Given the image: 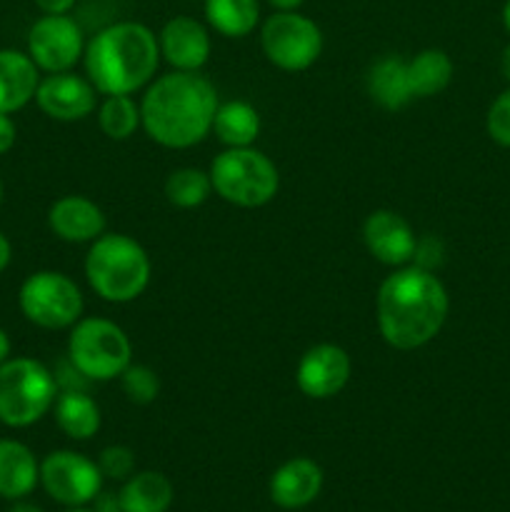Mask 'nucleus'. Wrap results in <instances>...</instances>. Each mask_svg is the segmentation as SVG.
Here are the masks:
<instances>
[{
  "mask_svg": "<svg viewBox=\"0 0 510 512\" xmlns=\"http://www.w3.org/2000/svg\"><path fill=\"white\" fill-rule=\"evenodd\" d=\"M40 85V70L28 53L3 48L0 50V113L10 115L23 110L35 100Z\"/></svg>",
  "mask_w": 510,
  "mask_h": 512,
  "instance_id": "a211bd4d",
  "label": "nucleus"
},
{
  "mask_svg": "<svg viewBox=\"0 0 510 512\" xmlns=\"http://www.w3.org/2000/svg\"><path fill=\"white\" fill-rule=\"evenodd\" d=\"M68 512H95V510H90V508H70Z\"/></svg>",
  "mask_w": 510,
  "mask_h": 512,
  "instance_id": "a19ab883",
  "label": "nucleus"
},
{
  "mask_svg": "<svg viewBox=\"0 0 510 512\" xmlns=\"http://www.w3.org/2000/svg\"><path fill=\"white\" fill-rule=\"evenodd\" d=\"M453 73V60L440 48H425L408 60V78L415 98H433L443 93L453 80Z\"/></svg>",
  "mask_w": 510,
  "mask_h": 512,
  "instance_id": "393cba45",
  "label": "nucleus"
},
{
  "mask_svg": "<svg viewBox=\"0 0 510 512\" xmlns=\"http://www.w3.org/2000/svg\"><path fill=\"white\" fill-rule=\"evenodd\" d=\"M93 510L95 512H123V508H120V495L100 490L93 500Z\"/></svg>",
  "mask_w": 510,
  "mask_h": 512,
  "instance_id": "72a5a7b5",
  "label": "nucleus"
},
{
  "mask_svg": "<svg viewBox=\"0 0 510 512\" xmlns=\"http://www.w3.org/2000/svg\"><path fill=\"white\" fill-rule=\"evenodd\" d=\"M98 463L75 450H55L40 463V485L45 493L68 508H85L103 490Z\"/></svg>",
  "mask_w": 510,
  "mask_h": 512,
  "instance_id": "9d476101",
  "label": "nucleus"
},
{
  "mask_svg": "<svg viewBox=\"0 0 510 512\" xmlns=\"http://www.w3.org/2000/svg\"><path fill=\"white\" fill-rule=\"evenodd\" d=\"M120 388L133 405H150L160 395V378L150 365L130 363L120 375Z\"/></svg>",
  "mask_w": 510,
  "mask_h": 512,
  "instance_id": "cd10ccee",
  "label": "nucleus"
},
{
  "mask_svg": "<svg viewBox=\"0 0 510 512\" xmlns=\"http://www.w3.org/2000/svg\"><path fill=\"white\" fill-rule=\"evenodd\" d=\"M0 203H3V180H0Z\"/></svg>",
  "mask_w": 510,
  "mask_h": 512,
  "instance_id": "79ce46f5",
  "label": "nucleus"
},
{
  "mask_svg": "<svg viewBox=\"0 0 510 512\" xmlns=\"http://www.w3.org/2000/svg\"><path fill=\"white\" fill-rule=\"evenodd\" d=\"M55 423L70 440H90L103 425L100 405L85 390H63L53 405Z\"/></svg>",
  "mask_w": 510,
  "mask_h": 512,
  "instance_id": "412c9836",
  "label": "nucleus"
},
{
  "mask_svg": "<svg viewBox=\"0 0 510 512\" xmlns=\"http://www.w3.org/2000/svg\"><path fill=\"white\" fill-rule=\"evenodd\" d=\"M445 260V248L435 235H425V238H418V245H415L413 265L425 270H438Z\"/></svg>",
  "mask_w": 510,
  "mask_h": 512,
  "instance_id": "7c9ffc66",
  "label": "nucleus"
},
{
  "mask_svg": "<svg viewBox=\"0 0 510 512\" xmlns=\"http://www.w3.org/2000/svg\"><path fill=\"white\" fill-rule=\"evenodd\" d=\"M98 95L100 93L90 83L88 75L68 70V73H50L40 78L35 103L50 120L78 123L98 110Z\"/></svg>",
  "mask_w": 510,
  "mask_h": 512,
  "instance_id": "ddd939ff",
  "label": "nucleus"
},
{
  "mask_svg": "<svg viewBox=\"0 0 510 512\" xmlns=\"http://www.w3.org/2000/svg\"><path fill=\"white\" fill-rule=\"evenodd\" d=\"M500 70H503L505 80H510V45L503 50V58H500Z\"/></svg>",
  "mask_w": 510,
  "mask_h": 512,
  "instance_id": "4c0bfd02",
  "label": "nucleus"
},
{
  "mask_svg": "<svg viewBox=\"0 0 510 512\" xmlns=\"http://www.w3.org/2000/svg\"><path fill=\"white\" fill-rule=\"evenodd\" d=\"M118 495L123 512H168L175 490L163 473L143 470V473L130 475Z\"/></svg>",
  "mask_w": 510,
  "mask_h": 512,
  "instance_id": "4be33fe9",
  "label": "nucleus"
},
{
  "mask_svg": "<svg viewBox=\"0 0 510 512\" xmlns=\"http://www.w3.org/2000/svg\"><path fill=\"white\" fill-rule=\"evenodd\" d=\"M98 125L105 138L128 140L135 130L143 128L140 123V103H135L133 95H103V103H98Z\"/></svg>",
  "mask_w": 510,
  "mask_h": 512,
  "instance_id": "bb28decb",
  "label": "nucleus"
},
{
  "mask_svg": "<svg viewBox=\"0 0 510 512\" xmlns=\"http://www.w3.org/2000/svg\"><path fill=\"white\" fill-rule=\"evenodd\" d=\"M60 388L53 370L35 358H8L0 365V423L30 428L53 410Z\"/></svg>",
  "mask_w": 510,
  "mask_h": 512,
  "instance_id": "423d86ee",
  "label": "nucleus"
},
{
  "mask_svg": "<svg viewBox=\"0 0 510 512\" xmlns=\"http://www.w3.org/2000/svg\"><path fill=\"white\" fill-rule=\"evenodd\" d=\"M158 45L160 58L173 70H183V73H200L213 50L210 30L190 15L170 18L158 33Z\"/></svg>",
  "mask_w": 510,
  "mask_h": 512,
  "instance_id": "2eb2a0df",
  "label": "nucleus"
},
{
  "mask_svg": "<svg viewBox=\"0 0 510 512\" xmlns=\"http://www.w3.org/2000/svg\"><path fill=\"white\" fill-rule=\"evenodd\" d=\"M163 190L170 205H175L180 210H193L200 208L213 195V183H210L208 170L185 165V168H175L165 178Z\"/></svg>",
  "mask_w": 510,
  "mask_h": 512,
  "instance_id": "a878e982",
  "label": "nucleus"
},
{
  "mask_svg": "<svg viewBox=\"0 0 510 512\" xmlns=\"http://www.w3.org/2000/svg\"><path fill=\"white\" fill-rule=\"evenodd\" d=\"M43 15H68L75 8V0H33Z\"/></svg>",
  "mask_w": 510,
  "mask_h": 512,
  "instance_id": "473e14b6",
  "label": "nucleus"
},
{
  "mask_svg": "<svg viewBox=\"0 0 510 512\" xmlns=\"http://www.w3.org/2000/svg\"><path fill=\"white\" fill-rule=\"evenodd\" d=\"M448 310V290L438 275L413 263L395 268L380 283L375 298L380 338L403 353L433 343L448 320Z\"/></svg>",
  "mask_w": 510,
  "mask_h": 512,
  "instance_id": "f257e3e1",
  "label": "nucleus"
},
{
  "mask_svg": "<svg viewBox=\"0 0 510 512\" xmlns=\"http://www.w3.org/2000/svg\"><path fill=\"white\" fill-rule=\"evenodd\" d=\"M8 512H45V510L38 508V505H33V503H15Z\"/></svg>",
  "mask_w": 510,
  "mask_h": 512,
  "instance_id": "58836bf2",
  "label": "nucleus"
},
{
  "mask_svg": "<svg viewBox=\"0 0 510 512\" xmlns=\"http://www.w3.org/2000/svg\"><path fill=\"white\" fill-rule=\"evenodd\" d=\"M158 35L138 20L105 25L85 43V75L100 95H133L148 88L160 65Z\"/></svg>",
  "mask_w": 510,
  "mask_h": 512,
  "instance_id": "7ed1b4c3",
  "label": "nucleus"
},
{
  "mask_svg": "<svg viewBox=\"0 0 510 512\" xmlns=\"http://www.w3.org/2000/svg\"><path fill=\"white\" fill-rule=\"evenodd\" d=\"M213 193L235 208H263L278 195L280 173L258 148H225L210 163Z\"/></svg>",
  "mask_w": 510,
  "mask_h": 512,
  "instance_id": "39448f33",
  "label": "nucleus"
},
{
  "mask_svg": "<svg viewBox=\"0 0 510 512\" xmlns=\"http://www.w3.org/2000/svg\"><path fill=\"white\" fill-rule=\"evenodd\" d=\"M40 483V463L20 440H0V498L23 500Z\"/></svg>",
  "mask_w": 510,
  "mask_h": 512,
  "instance_id": "aec40b11",
  "label": "nucleus"
},
{
  "mask_svg": "<svg viewBox=\"0 0 510 512\" xmlns=\"http://www.w3.org/2000/svg\"><path fill=\"white\" fill-rule=\"evenodd\" d=\"M353 375L348 350L335 343H318L303 353L295 368V385L310 400H330L345 390Z\"/></svg>",
  "mask_w": 510,
  "mask_h": 512,
  "instance_id": "f8f14e48",
  "label": "nucleus"
},
{
  "mask_svg": "<svg viewBox=\"0 0 510 512\" xmlns=\"http://www.w3.org/2000/svg\"><path fill=\"white\" fill-rule=\"evenodd\" d=\"M203 3H205V0H203Z\"/></svg>",
  "mask_w": 510,
  "mask_h": 512,
  "instance_id": "37998d69",
  "label": "nucleus"
},
{
  "mask_svg": "<svg viewBox=\"0 0 510 512\" xmlns=\"http://www.w3.org/2000/svg\"><path fill=\"white\" fill-rule=\"evenodd\" d=\"M48 225L63 243H93L105 233L103 208L85 195H63L48 210Z\"/></svg>",
  "mask_w": 510,
  "mask_h": 512,
  "instance_id": "dca6fc26",
  "label": "nucleus"
},
{
  "mask_svg": "<svg viewBox=\"0 0 510 512\" xmlns=\"http://www.w3.org/2000/svg\"><path fill=\"white\" fill-rule=\"evenodd\" d=\"M10 358V338L3 328H0V365Z\"/></svg>",
  "mask_w": 510,
  "mask_h": 512,
  "instance_id": "e433bc0d",
  "label": "nucleus"
},
{
  "mask_svg": "<svg viewBox=\"0 0 510 512\" xmlns=\"http://www.w3.org/2000/svg\"><path fill=\"white\" fill-rule=\"evenodd\" d=\"M85 33L70 15H43L28 30V55L43 73H68L83 60Z\"/></svg>",
  "mask_w": 510,
  "mask_h": 512,
  "instance_id": "9b49d317",
  "label": "nucleus"
},
{
  "mask_svg": "<svg viewBox=\"0 0 510 512\" xmlns=\"http://www.w3.org/2000/svg\"><path fill=\"white\" fill-rule=\"evenodd\" d=\"M98 468L108 480H128L135 473V453L128 445H108L100 450Z\"/></svg>",
  "mask_w": 510,
  "mask_h": 512,
  "instance_id": "c85d7f7f",
  "label": "nucleus"
},
{
  "mask_svg": "<svg viewBox=\"0 0 510 512\" xmlns=\"http://www.w3.org/2000/svg\"><path fill=\"white\" fill-rule=\"evenodd\" d=\"M218 90L205 75L170 70L158 75L140 98V123L153 143L188 150L213 133Z\"/></svg>",
  "mask_w": 510,
  "mask_h": 512,
  "instance_id": "f03ea898",
  "label": "nucleus"
},
{
  "mask_svg": "<svg viewBox=\"0 0 510 512\" xmlns=\"http://www.w3.org/2000/svg\"><path fill=\"white\" fill-rule=\"evenodd\" d=\"M68 360L90 383H110L133 363V343L113 320L80 318L70 328Z\"/></svg>",
  "mask_w": 510,
  "mask_h": 512,
  "instance_id": "0eeeda50",
  "label": "nucleus"
},
{
  "mask_svg": "<svg viewBox=\"0 0 510 512\" xmlns=\"http://www.w3.org/2000/svg\"><path fill=\"white\" fill-rule=\"evenodd\" d=\"M260 128V113L248 100H228L215 110L213 133L225 148H250L258 140Z\"/></svg>",
  "mask_w": 510,
  "mask_h": 512,
  "instance_id": "5701e85b",
  "label": "nucleus"
},
{
  "mask_svg": "<svg viewBox=\"0 0 510 512\" xmlns=\"http://www.w3.org/2000/svg\"><path fill=\"white\" fill-rule=\"evenodd\" d=\"M365 88H368L370 100L378 108L390 110V113L403 110L415 98L408 78V60L398 58V55H383V58H378L370 65Z\"/></svg>",
  "mask_w": 510,
  "mask_h": 512,
  "instance_id": "6ab92c4d",
  "label": "nucleus"
},
{
  "mask_svg": "<svg viewBox=\"0 0 510 512\" xmlns=\"http://www.w3.org/2000/svg\"><path fill=\"white\" fill-rule=\"evenodd\" d=\"M153 278V263L143 245L125 233H103L85 255V280L100 300L125 305L138 300Z\"/></svg>",
  "mask_w": 510,
  "mask_h": 512,
  "instance_id": "20e7f679",
  "label": "nucleus"
},
{
  "mask_svg": "<svg viewBox=\"0 0 510 512\" xmlns=\"http://www.w3.org/2000/svg\"><path fill=\"white\" fill-rule=\"evenodd\" d=\"M275 10H298L305 0H268Z\"/></svg>",
  "mask_w": 510,
  "mask_h": 512,
  "instance_id": "c9c22d12",
  "label": "nucleus"
},
{
  "mask_svg": "<svg viewBox=\"0 0 510 512\" xmlns=\"http://www.w3.org/2000/svg\"><path fill=\"white\" fill-rule=\"evenodd\" d=\"M205 20L223 38H245L260 23L258 0H205Z\"/></svg>",
  "mask_w": 510,
  "mask_h": 512,
  "instance_id": "b1692460",
  "label": "nucleus"
},
{
  "mask_svg": "<svg viewBox=\"0 0 510 512\" xmlns=\"http://www.w3.org/2000/svg\"><path fill=\"white\" fill-rule=\"evenodd\" d=\"M503 23H505V28H508V33H510V0L505 3V8H503Z\"/></svg>",
  "mask_w": 510,
  "mask_h": 512,
  "instance_id": "ea45409f",
  "label": "nucleus"
},
{
  "mask_svg": "<svg viewBox=\"0 0 510 512\" xmlns=\"http://www.w3.org/2000/svg\"><path fill=\"white\" fill-rule=\"evenodd\" d=\"M488 135L503 148H510V90L500 93L488 110Z\"/></svg>",
  "mask_w": 510,
  "mask_h": 512,
  "instance_id": "c756f323",
  "label": "nucleus"
},
{
  "mask_svg": "<svg viewBox=\"0 0 510 512\" xmlns=\"http://www.w3.org/2000/svg\"><path fill=\"white\" fill-rule=\"evenodd\" d=\"M363 243L378 263L388 265V268H403V265L413 263L418 235L403 215L380 208L365 218Z\"/></svg>",
  "mask_w": 510,
  "mask_h": 512,
  "instance_id": "4468645a",
  "label": "nucleus"
},
{
  "mask_svg": "<svg viewBox=\"0 0 510 512\" xmlns=\"http://www.w3.org/2000/svg\"><path fill=\"white\" fill-rule=\"evenodd\" d=\"M18 305L25 320L43 330H70L85 310L83 290L60 270H38L28 275L20 285Z\"/></svg>",
  "mask_w": 510,
  "mask_h": 512,
  "instance_id": "6e6552de",
  "label": "nucleus"
},
{
  "mask_svg": "<svg viewBox=\"0 0 510 512\" xmlns=\"http://www.w3.org/2000/svg\"><path fill=\"white\" fill-rule=\"evenodd\" d=\"M15 138H18V128H15L13 118L0 113V155H5L10 148H13Z\"/></svg>",
  "mask_w": 510,
  "mask_h": 512,
  "instance_id": "2f4dec72",
  "label": "nucleus"
},
{
  "mask_svg": "<svg viewBox=\"0 0 510 512\" xmlns=\"http://www.w3.org/2000/svg\"><path fill=\"white\" fill-rule=\"evenodd\" d=\"M323 490V468L310 458H290L270 478V500L283 510H300Z\"/></svg>",
  "mask_w": 510,
  "mask_h": 512,
  "instance_id": "f3484780",
  "label": "nucleus"
},
{
  "mask_svg": "<svg viewBox=\"0 0 510 512\" xmlns=\"http://www.w3.org/2000/svg\"><path fill=\"white\" fill-rule=\"evenodd\" d=\"M10 260H13V245H10V240L0 233V273L8 268Z\"/></svg>",
  "mask_w": 510,
  "mask_h": 512,
  "instance_id": "f704fd0d",
  "label": "nucleus"
},
{
  "mask_svg": "<svg viewBox=\"0 0 510 512\" xmlns=\"http://www.w3.org/2000/svg\"><path fill=\"white\" fill-rule=\"evenodd\" d=\"M260 48L270 65L285 73H300L323 53V30L298 10H275L260 25Z\"/></svg>",
  "mask_w": 510,
  "mask_h": 512,
  "instance_id": "1a4fd4ad",
  "label": "nucleus"
}]
</instances>
